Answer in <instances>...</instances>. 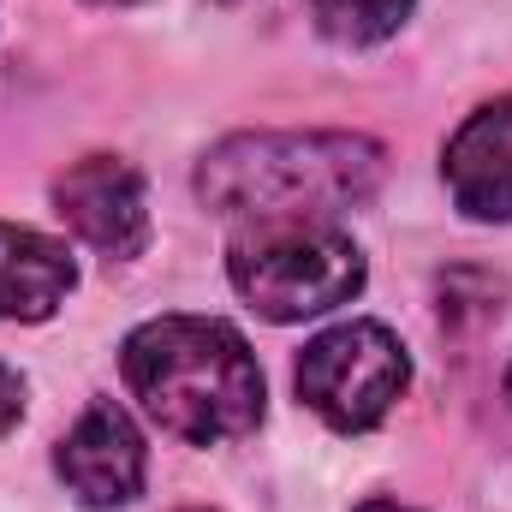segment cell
Returning a JSON list of instances; mask_svg holds the SVG:
<instances>
[{"label": "cell", "instance_id": "obj_1", "mask_svg": "<svg viewBox=\"0 0 512 512\" xmlns=\"http://www.w3.org/2000/svg\"><path fill=\"white\" fill-rule=\"evenodd\" d=\"M382 143L352 131H245L203 155L197 197L227 221H334L382 185Z\"/></svg>", "mask_w": 512, "mask_h": 512}, {"label": "cell", "instance_id": "obj_2", "mask_svg": "<svg viewBox=\"0 0 512 512\" xmlns=\"http://www.w3.org/2000/svg\"><path fill=\"white\" fill-rule=\"evenodd\" d=\"M131 399L179 441L215 447L262 423V370L233 322L155 316L120 346Z\"/></svg>", "mask_w": 512, "mask_h": 512}, {"label": "cell", "instance_id": "obj_3", "mask_svg": "<svg viewBox=\"0 0 512 512\" xmlns=\"http://www.w3.org/2000/svg\"><path fill=\"white\" fill-rule=\"evenodd\" d=\"M239 298L268 322H304L364 292V251L340 221H245L227 245Z\"/></svg>", "mask_w": 512, "mask_h": 512}, {"label": "cell", "instance_id": "obj_4", "mask_svg": "<svg viewBox=\"0 0 512 512\" xmlns=\"http://www.w3.org/2000/svg\"><path fill=\"white\" fill-rule=\"evenodd\" d=\"M411 387V358L382 322H340L298 352V399L340 435L376 429Z\"/></svg>", "mask_w": 512, "mask_h": 512}, {"label": "cell", "instance_id": "obj_5", "mask_svg": "<svg viewBox=\"0 0 512 512\" xmlns=\"http://www.w3.org/2000/svg\"><path fill=\"white\" fill-rule=\"evenodd\" d=\"M54 209L60 221L90 245V251L131 262L149 245V197L137 167L120 155H84L54 179Z\"/></svg>", "mask_w": 512, "mask_h": 512}, {"label": "cell", "instance_id": "obj_6", "mask_svg": "<svg viewBox=\"0 0 512 512\" xmlns=\"http://www.w3.org/2000/svg\"><path fill=\"white\" fill-rule=\"evenodd\" d=\"M54 471H60V483H66L84 507L108 512V507H126V501L143 495L149 447H143L137 423H131L114 399H96V405H84V417L60 435Z\"/></svg>", "mask_w": 512, "mask_h": 512}, {"label": "cell", "instance_id": "obj_7", "mask_svg": "<svg viewBox=\"0 0 512 512\" xmlns=\"http://www.w3.org/2000/svg\"><path fill=\"white\" fill-rule=\"evenodd\" d=\"M441 173L471 221H512V96L483 102L447 137Z\"/></svg>", "mask_w": 512, "mask_h": 512}, {"label": "cell", "instance_id": "obj_8", "mask_svg": "<svg viewBox=\"0 0 512 512\" xmlns=\"http://www.w3.org/2000/svg\"><path fill=\"white\" fill-rule=\"evenodd\" d=\"M72 280L78 268L60 239L0 221V322H48L66 304Z\"/></svg>", "mask_w": 512, "mask_h": 512}, {"label": "cell", "instance_id": "obj_9", "mask_svg": "<svg viewBox=\"0 0 512 512\" xmlns=\"http://www.w3.org/2000/svg\"><path fill=\"white\" fill-rule=\"evenodd\" d=\"M417 0H310V18L322 36L346 42V48H370V42H387L405 18H411Z\"/></svg>", "mask_w": 512, "mask_h": 512}, {"label": "cell", "instance_id": "obj_10", "mask_svg": "<svg viewBox=\"0 0 512 512\" xmlns=\"http://www.w3.org/2000/svg\"><path fill=\"white\" fill-rule=\"evenodd\" d=\"M18 417H24V382L12 364H0V435L18 429Z\"/></svg>", "mask_w": 512, "mask_h": 512}, {"label": "cell", "instance_id": "obj_11", "mask_svg": "<svg viewBox=\"0 0 512 512\" xmlns=\"http://www.w3.org/2000/svg\"><path fill=\"white\" fill-rule=\"evenodd\" d=\"M358 512H411V507H399V501H370V507H358Z\"/></svg>", "mask_w": 512, "mask_h": 512}, {"label": "cell", "instance_id": "obj_12", "mask_svg": "<svg viewBox=\"0 0 512 512\" xmlns=\"http://www.w3.org/2000/svg\"><path fill=\"white\" fill-rule=\"evenodd\" d=\"M96 6H131V0H96Z\"/></svg>", "mask_w": 512, "mask_h": 512}, {"label": "cell", "instance_id": "obj_13", "mask_svg": "<svg viewBox=\"0 0 512 512\" xmlns=\"http://www.w3.org/2000/svg\"><path fill=\"white\" fill-rule=\"evenodd\" d=\"M507 399H512V370H507Z\"/></svg>", "mask_w": 512, "mask_h": 512}, {"label": "cell", "instance_id": "obj_14", "mask_svg": "<svg viewBox=\"0 0 512 512\" xmlns=\"http://www.w3.org/2000/svg\"><path fill=\"white\" fill-rule=\"evenodd\" d=\"M185 512H203V507H185Z\"/></svg>", "mask_w": 512, "mask_h": 512}]
</instances>
